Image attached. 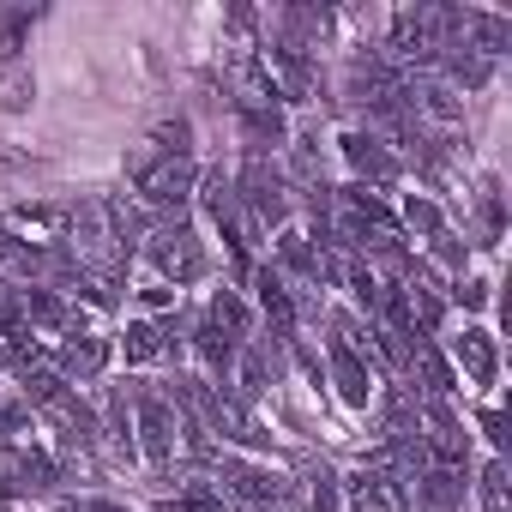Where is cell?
<instances>
[{"instance_id": "6da1fadb", "label": "cell", "mask_w": 512, "mask_h": 512, "mask_svg": "<svg viewBox=\"0 0 512 512\" xmlns=\"http://www.w3.org/2000/svg\"><path fill=\"white\" fill-rule=\"evenodd\" d=\"M133 199L151 211V217H163V223H181V211L193 205V193H199V163L193 157H163L151 139L133 151Z\"/></svg>"}, {"instance_id": "7a4b0ae2", "label": "cell", "mask_w": 512, "mask_h": 512, "mask_svg": "<svg viewBox=\"0 0 512 512\" xmlns=\"http://www.w3.org/2000/svg\"><path fill=\"white\" fill-rule=\"evenodd\" d=\"M241 211L260 229H284L290 223V175L278 169V157H241V169L229 175Z\"/></svg>"}, {"instance_id": "3957f363", "label": "cell", "mask_w": 512, "mask_h": 512, "mask_svg": "<svg viewBox=\"0 0 512 512\" xmlns=\"http://www.w3.org/2000/svg\"><path fill=\"white\" fill-rule=\"evenodd\" d=\"M145 253H151V266L163 272L169 290H187V284H199V278L211 272V253H205V241H199L187 223L151 229V235H145Z\"/></svg>"}, {"instance_id": "277c9868", "label": "cell", "mask_w": 512, "mask_h": 512, "mask_svg": "<svg viewBox=\"0 0 512 512\" xmlns=\"http://www.w3.org/2000/svg\"><path fill=\"white\" fill-rule=\"evenodd\" d=\"M175 434H181V410L169 404V392H133V446L151 470L175 464Z\"/></svg>"}, {"instance_id": "5b68a950", "label": "cell", "mask_w": 512, "mask_h": 512, "mask_svg": "<svg viewBox=\"0 0 512 512\" xmlns=\"http://www.w3.org/2000/svg\"><path fill=\"white\" fill-rule=\"evenodd\" d=\"M55 488H61V464L43 446H31V440L0 446V494L7 500H37V494H55Z\"/></svg>"}, {"instance_id": "8992f818", "label": "cell", "mask_w": 512, "mask_h": 512, "mask_svg": "<svg viewBox=\"0 0 512 512\" xmlns=\"http://www.w3.org/2000/svg\"><path fill=\"white\" fill-rule=\"evenodd\" d=\"M260 67H266V79H272V91H278V103L284 109H302V103H320V55H296V49H278V43H266L260 49Z\"/></svg>"}, {"instance_id": "52a82bcc", "label": "cell", "mask_w": 512, "mask_h": 512, "mask_svg": "<svg viewBox=\"0 0 512 512\" xmlns=\"http://www.w3.org/2000/svg\"><path fill=\"white\" fill-rule=\"evenodd\" d=\"M338 494L350 512H410V482H398L386 464H362L356 476H344Z\"/></svg>"}, {"instance_id": "ba28073f", "label": "cell", "mask_w": 512, "mask_h": 512, "mask_svg": "<svg viewBox=\"0 0 512 512\" xmlns=\"http://www.w3.org/2000/svg\"><path fill=\"white\" fill-rule=\"evenodd\" d=\"M452 49L482 55V61H500V55L512 49V19L494 13V7H458V37H452Z\"/></svg>"}, {"instance_id": "9c48e42d", "label": "cell", "mask_w": 512, "mask_h": 512, "mask_svg": "<svg viewBox=\"0 0 512 512\" xmlns=\"http://www.w3.org/2000/svg\"><path fill=\"white\" fill-rule=\"evenodd\" d=\"M109 362H115V344L97 338V332H73V338H61V350H55V374H61L67 386H91V380H103Z\"/></svg>"}, {"instance_id": "30bf717a", "label": "cell", "mask_w": 512, "mask_h": 512, "mask_svg": "<svg viewBox=\"0 0 512 512\" xmlns=\"http://www.w3.org/2000/svg\"><path fill=\"white\" fill-rule=\"evenodd\" d=\"M253 296H260V314H266V326H272V338L278 344H290L296 332H302V302H296V290L272 272V266H253Z\"/></svg>"}, {"instance_id": "8fae6325", "label": "cell", "mask_w": 512, "mask_h": 512, "mask_svg": "<svg viewBox=\"0 0 512 512\" xmlns=\"http://www.w3.org/2000/svg\"><path fill=\"white\" fill-rule=\"evenodd\" d=\"M338 151H344V163H350V175L362 181V187H386V181H398L404 169H398V157L386 151V139H374V133H344L338 139Z\"/></svg>"}, {"instance_id": "7c38bea8", "label": "cell", "mask_w": 512, "mask_h": 512, "mask_svg": "<svg viewBox=\"0 0 512 512\" xmlns=\"http://www.w3.org/2000/svg\"><path fill=\"white\" fill-rule=\"evenodd\" d=\"M235 121H241V145H247V157H278L290 139H296V127H290V109H235Z\"/></svg>"}, {"instance_id": "4fadbf2b", "label": "cell", "mask_w": 512, "mask_h": 512, "mask_svg": "<svg viewBox=\"0 0 512 512\" xmlns=\"http://www.w3.org/2000/svg\"><path fill=\"white\" fill-rule=\"evenodd\" d=\"M446 356H452V368H458L470 386H494V380H500V350H494V332H482V326H464Z\"/></svg>"}, {"instance_id": "5bb4252c", "label": "cell", "mask_w": 512, "mask_h": 512, "mask_svg": "<svg viewBox=\"0 0 512 512\" xmlns=\"http://www.w3.org/2000/svg\"><path fill=\"white\" fill-rule=\"evenodd\" d=\"M404 380H416V392H422V398H452V392H458V368H452V356H446L434 338H416Z\"/></svg>"}, {"instance_id": "9a60e30c", "label": "cell", "mask_w": 512, "mask_h": 512, "mask_svg": "<svg viewBox=\"0 0 512 512\" xmlns=\"http://www.w3.org/2000/svg\"><path fill=\"white\" fill-rule=\"evenodd\" d=\"M326 368H332V386H338V398L350 404V410H368L374 404V392H380V374L362 362V356H350V350H326Z\"/></svg>"}, {"instance_id": "2e32d148", "label": "cell", "mask_w": 512, "mask_h": 512, "mask_svg": "<svg viewBox=\"0 0 512 512\" xmlns=\"http://www.w3.org/2000/svg\"><path fill=\"white\" fill-rule=\"evenodd\" d=\"M416 512H464V470H422L416 476Z\"/></svg>"}, {"instance_id": "e0dca14e", "label": "cell", "mask_w": 512, "mask_h": 512, "mask_svg": "<svg viewBox=\"0 0 512 512\" xmlns=\"http://www.w3.org/2000/svg\"><path fill=\"white\" fill-rule=\"evenodd\" d=\"M205 326H217L229 344H247V338H253V314H247V302H241L235 290H217V296L205 302Z\"/></svg>"}, {"instance_id": "ac0fdd59", "label": "cell", "mask_w": 512, "mask_h": 512, "mask_svg": "<svg viewBox=\"0 0 512 512\" xmlns=\"http://www.w3.org/2000/svg\"><path fill=\"white\" fill-rule=\"evenodd\" d=\"M37 19H43V7H0V67H13L19 49H31Z\"/></svg>"}, {"instance_id": "d6986e66", "label": "cell", "mask_w": 512, "mask_h": 512, "mask_svg": "<svg viewBox=\"0 0 512 512\" xmlns=\"http://www.w3.org/2000/svg\"><path fill=\"white\" fill-rule=\"evenodd\" d=\"M296 494H302L308 512H344V494H338V470L332 464H308L302 482H296Z\"/></svg>"}, {"instance_id": "ffe728a7", "label": "cell", "mask_w": 512, "mask_h": 512, "mask_svg": "<svg viewBox=\"0 0 512 512\" xmlns=\"http://www.w3.org/2000/svg\"><path fill=\"white\" fill-rule=\"evenodd\" d=\"M31 103H37V73H31L25 61L0 67V109H7V115H25Z\"/></svg>"}, {"instance_id": "44dd1931", "label": "cell", "mask_w": 512, "mask_h": 512, "mask_svg": "<svg viewBox=\"0 0 512 512\" xmlns=\"http://www.w3.org/2000/svg\"><path fill=\"white\" fill-rule=\"evenodd\" d=\"M398 229H404V235H416V241H434V235L446 229V217H440V205H434L428 193H410V199H404V211H398Z\"/></svg>"}, {"instance_id": "7402d4cb", "label": "cell", "mask_w": 512, "mask_h": 512, "mask_svg": "<svg viewBox=\"0 0 512 512\" xmlns=\"http://www.w3.org/2000/svg\"><path fill=\"white\" fill-rule=\"evenodd\" d=\"M476 500L482 512H512V476H506V458H488L482 476H476Z\"/></svg>"}, {"instance_id": "603a6c76", "label": "cell", "mask_w": 512, "mask_h": 512, "mask_svg": "<svg viewBox=\"0 0 512 512\" xmlns=\"http://www.w3.org/2000/svg\"><path fill=\"white\" fill-rule=\"evenodd\" d=\"M121 356L139 368V362H157L163 356V326L157 320H133L127 332H121Z\"/></svg>"}, {"instance_id": "cb8c5ba5", "label": "cell", "mask_w": 512, "mask_h": 512, "mask_svg": "<svg viewBox=\"0 0 512 512\" xmlns=\"http://www.w3.org/2000/svg\"><path fill=\"white\" fill-rule=\"evenodd\" d=\"M506 235V199H500V181H482V223H476V247H500Z\"/></svg>"}, {"instance_id": "d4e9b609", "label": "cell", "mask_w": 512, "mask_h": 512, "mask_svg": "<svg viewBox=\"0 0 512 512\" xmlns=\"http://www.w3.org/2000/svg\"><path fill=\"white\" fill-rule=\"evenodd\" d=\"M151 145H157L163 157H193V121H187V115L157 121V127H151Z\"/></svg>"}, {"instance_id": "484cf974", "label": "cell", "mask_w": 512, "mask_h": 512, "mask_svg": "<svg viewBox=\"0 0 512 512\" xmlns=\"http://www.w3.org/2000/svg\"><path fill=\"white\" fill-rule=\"evenodd\" d=\"M428 253H434V260H440V266H446L452 278H464V241H458L452 229H440V235L428 241Z\"/></svg>"}, {"instance_id": "4316f807", "label": "cell", "mask_w": 512, "mask_h": 512, "mask_svg": "<svg viewBox=\"0 0 512 512\" xmlns=\"http://www.w3.org/2000/svg\"><path fill=\"white\" fill-rule=\"evenodd\" d=\"M488 290H494L488 278H452V302L458 308H488Z\"/></svg>"}, {"instance_id": "83f0119b", "label": "cell", "mask_w": 512, "mask_h": 512, "mask_svg": "<svg viewBox=\"0 0 512 512\" xmlns=\"http://www.w3.org/2000/svg\"><path fill=\"white\" fill-rule=\"evenodd\" d=\"M482 434H488L494 458H506V422H500V410H482Z\"/></svg>"}, {"instance_id": "f1b7e54d", "label": "cell", "mask_w": 512, "mask_h": 512, "mask_svg": "<svg viewBox=\"0 0 512 512\" xmlns=\"http://www.w3.org/2000/svg\"><path fill=\"white\" fill-rule=\"evenodd\" d=\"M175 296H181V290H169V284H163V290H145V308H151V314H157V308H169V302H175Z\"/></svg>"}, {"instance_id": "f546056e", "label": "cell", "mask_w": 512, "mask_h": 512, "mask_svg": "<svg viewBox=\"0 0 512 512\" xmlns=\"http://www.w3.org/2000/svg\"><path fill=\"white\" fill-rule=\"evenodd\" d=\"M73 512H127V506H115V500H79Z\"/></svg>"}, {"instance_id": "4dcf8cb0", "label": "cell", "mask_w": 512, "mask_h": 512, "mask_svg": "<svg viewBox=\"0 0 512 512\" xmlns=\"http://www.w3.org/2000/svg\"><path fill=\"white\" fill-rule=\"evenodd\" d=\"M13 247H19V241H13L7 229H0V272H7V266H13Z\"/></svg>"}]
</instances>
